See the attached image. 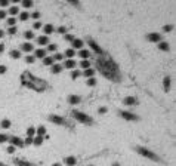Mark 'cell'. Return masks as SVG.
<instances>
[{"mask_svg": "<svg viewBox=\"0 0 176 166\" xmlns=\"http://www.w3.org/2000/svg\"><path fill=\"white\" fill-rule=\"evenodd\" d=\"M96 65H98L99 71L102 73V76H105L107 79H111V80H116L118 79L117 71H118V67L117 64L114 62L111 58H99L96 61Z\"/></svg>", "mask_w": 176, "mask_h": 166, "instance_id": "obj_1", "label": "cell"}, {"mask_svg": "<svg viewBox=\"0 0 176 166\" xmlns=\"http://www.w3.org/2000/svg\"><path fill=\"white\" fill-rule=\"evenodd\" d=\"M21 82H22L24 86H27V88H31V89L37 91V92H40V91H43V89H46V83L43 82V80H40V79L34 77V76H33L31 73H28V71L22 73V76H21Z\"/></svg>", "mask_w": 176, "mask_h": 166, "instance_id": "obj_2", "label": "cell"}, {"mask_svg": "<svg viewBox=\"0 0 176 166\" xmlns=\"http://www.w3.org/2000/svg\"><path fill=\"white\" fill-rule=\"evenodd\" d=\"M136 151H138L141 156L147 157V159H151V160H154V162H160V157H158L155 153H153L151 150H148V148H144V147H136Z\"/></svg>", "mask_w": 176, "mask_h": 166, "instance_id": "obj_3", "label": "cell"}, {"mask_svg": "<svg viewBox=\"0 0 176 166\" xmlns=\"http://www.w3.org/2000/svg\"><path fill=\"white\" fill-rule=\"evenodd\" d=\"M73 116H74V119H76L77 122H82V123H84V125H92V123H93L92 117H89L87 114H84V113H82V111L74 110V111H73Z\"/></svg>", "mask_w": 176, "mask_h": 166, "instance_id": "obj_4", "label": "cell"}, {"mask_svg": "<svg viewBox=\"0 0 176 166\" xmlns=\"http://www.w3.org/2000/svg\"><path fill=\"white\" fill-rule=\"evenodd\" d=\"M120 116L124 119V120H130V122L138 120V116L133 114V113H129V111H120Z\"/></svg>", "mask_w": 176, "mask_h": 166, "instance_id": "obj_5", "label": "cell"}, {"mask_svg": "<svg viewBox=\"0 0 176 166\" xmlns=\"http://www.w3.org/2000/svg\"><path fill=\"white\" fill-rule=\"evenodd\" d=\"M89 46H90V48H92V49L96 52V54H99V55H102V54H104V52H102V49L98 46V43H96V42H93L92 39H89Z\"/></svg>", "mask_w": 176, "mask_h": 166, "instance_id": "obj_6", "label": "cell"}, {"mask_svg": "<svg viewBox=\"0 0 176 166\" xmlns=\"http://www.w3.org/2000/svg\"><path fill=\"white\" fill-rule=\"evenodd\" d=\"M147 39H148L149 42H158V43H160L161 34H158V33H151V34H148V36H147Z\"/></svg>", "mask_w": 176, "mask_h": 166, "instance_id": "obj_7", "label": "cell"}, {"mask_svg": "<svg viewBox=\"0 0 176 166\" xmlns=\"http://www.w3.org/2000/svg\"><path fill=\"white\" fill-rule=\"evenodd\" d=\"M49 120L52 123H56V125H65V120L59 116H49Z\"/></svg>", "mask_w": 176, "mask_h": 166, "instance_id": "obj_8", "label": "cell"}, {"mask_svg": "<svg viewBox=\"0 0 176 166\" xmlns=\"http://www.w3.org/2000/svg\"><path fill=\"white\" fill-rule=\"evenodd\" d=\"M9 141H11L12 147H13V145H16V147H22V145H24V141H22V139H19L18 136H12Z\"/></svg>", "mask_w": 176, "mask_h": 166, "instance_id": "obj_9", "label": "cell"}, {"mask_svg": "<svg viewBox=\"0 0 176 166\" xmlns=\"http://www.w3.org/2000/svg\"><path fill=\"white\" fill-rule=\"evenodd\" d=\"M68 102L71 104V105H77V104H80V97H77V95H70Z\"/></svg>", "mask_w": 176, "mask_h": 166, "instance_id": "obj_10", "label": "cell"}, {"mask_svg": "<svg viewBox=\"0 0 176 166\" xmlns=\"http://www.w3.org/2000/svg\"><path fill=\"white\" fill-rule=\"evenodd\" d=\"M37 43H39L40 46H45V45H47V43H49V37L47 36H40L37 39Z\"/></svg>", "mask_w": 176, "mask_h": 166, "instance_id": "obj_11", "label": "cell"}, {"mask_svg": "<svg viewBox=\"0 0 176 166\" xmlns=\"http://www.w3.org/2000/svg\"><path fill=\"white\" fill-rule=\"evenodd\" d=\"M78 56L83 58V59H87V58L90 56V52L89 50H84V49H80V50H78Z\"/></svg>", "mask_w": 176, "mask_h": 166, "instance_id": "obj_12", "label": "cell"}, {"mask_svg": "<svg viewBox=\"0 0 176 166\" xmlns=\"http://www.w3.org/2000/svg\"><path fill=\"white\" fill-rule=\"evenodd\" d=\"M34 58H46V50L45 49H37L36 50V55H34Z\"/></svg>", "mask_w": 176, "mask_h": 166, "instance_id": "obj_13", "label": "cell"}, {"mask_svg": "<svg viewBox=\"0 0 176 166\" xmlns=\"http://www.w3.org/2000/svg\"><path fill=\"white\" fill-rule=\"evenodd\" d=\"M73 48H74V49H82V48H83V40H80V39H74V42H73Z\"/></svg>", "mask_w": 176, "mask_h": 166, "instance_id": "obj_14", "label": "cell"}, {"mask_svg": "<svg viewBox=\"0 0 176 166\" xmlns=\"http://www.w3.org/2000/svg\"><path fill=\"white\" fill-rule=\"evenodd\" d=\"M126 104V105H135L136 104V99L133 98V97H127V98H124V101H123Z\"/></svg>", "mask_w": 176, "mask_h": 166, "instance_id": "obj_15", "label": "cell"}, {"mask_svg": "<svg viewBox=\"0 0 176 166\" xmlns=\"http://www.w3.org/2000/svg\"><path fill=\"white\" fill-rule=\"evenodd\" d=\"M65 68H74L76 67V61L74 59H67L65 61V64H64Z\"/></svg>", "mask_w": 176, "mask_h": 166, "instance_id": "obj_16", "label": "cell"}, {"mask_svg": "<svg viewBox=\"0 0 176 166\" xmlns=\"http://www.w3.org/2000/svg\"><path fill=\"white\" fill-rule=\"evenodd\" d=\"M76 162H77V160H76V157H73V156H68L67 159H65V163H67L68 166H74V165H76Z\"/></svg>", "mask_w": 176, "mask_h": 166, "instance_id": "obj_17", "label": "cell"}, {"mask_svg": "<svg viewBox=\"0 0 176 166\" xmlns=\"http://www.w3.org/2000/svg\"><path fill=\"white\" fill-rule=\"evenodd\" d=\"M21 50H24V52H31V50H33V45H31V43H24V45L21 46Z\"/></svg>", "mask_w": 176, "mask_h": 166, "instance_id": "obj_18", "label": "cell"}, {"mask_svg": "<svg viewBox=\"0 0 176 166\" xmlns=\"http://www.w3.org/2000/svg\"><path fill=\"white\" fill-rule=\"evenodd\" d=\"M170 82H172V80H170V77H169V76L164 77L163 85H164V89H166V91H169V89H170Z\"/></svg>", "mask_w": 176, "mask_h": 166, "instance_id": "obj_19", "label": "cell"}, {"mask_svg": "<svg viewBox=\"0 0 176 166\" xmlns=\"http://www.w3.org/2000/svg\"><path fill=\"white\" fill-rule=\"evenodd\" d=\"M43 30H45V34H52V33H53V31H55V28H53V25H50V24H47V25H45V28H43Z\"/></svg>", "mask_w": 176, "mask_h": 166, "instance_id": "obj_20", "label": "cell"}, {"mask_svg": "<svg viewBox=\"0 0 176 166\" xmlns=\"http://www.w3.org/2000/svg\"><path fill=\"white\" fill-rule=\"evenodd\" d=\"M158 49L160 50H169V43L167 42H160L158 43Z\"/></svg>", "mask_w": 176, "mask_h": 166, "instance_id": "obj_21", "label": "cell"}, {"mask_svg": "<svg viewBox=\"0 0 176 166\" xmlns=\"http://www.w3.org/2000/svg\"><path fill=\"white\" fill-rule=\"evenodd\" d=\"M11 58H13V59H18V58H21V50H11Z\"/></svg>", "mask_w": 176, "mask_h": 166, "instance_id": "obj_22", "label": "cell"}, {"mask_svg": "<svg viewBox=\"0 0 176 166\" xmlns=\"http://www.w3.org/2000/svg\"><path fill=\"white\" fill-rule=\"evenodd\" d=\"M43 64H45V65H53V58H52V56L43 58Z\"/></svg>", "mask_w": 176, "mask_h": 166, "instance_id": "obj_23", "label": "cell"}, {"mask_svg": "<svg viewBox=\"0 0 176 166\" xmlns=\"http://www.w3.org/2000/svg\"><path fill=\"white\" fill-rule=\"evenodd\" d=\"M11 125H12V123H11V120H9V119L2 120V128H3V129H9V128H11Z\"/></svg>", "mask_w": 176, "mask_h": 166, "instance_id": "obj_24", "label": "cell"}, {"mask_svg": "<svg viewBox=\"0 0 176 166\" xmlns=\"http://www.w3.org/2000/svg\"><path fill=\"white\" fill-rule=\"evenodd\" d=\"M15 163L18 165V166H34V165H31V163H28V162H25V160H19V159H16V160H15Z\"/></svg>", "mask_w": 176, "mask_h": 166, "instance_id": "obj_25", "label": "cell"}, {"mask_svg": "<svg viewBox=\"0 0 176 166\" xmlns=\"http://www.w3.org/2000/svg\"><path fill=\"white\" fill-rule=\"evenodd\" d=\"M50 71L53 73V74H58V73L62 71V67H61V65H52V70H50Z\"/></svg>", "mask_w": 176, "mask_h": 166, "instance_id": "obj_26", "label": "cell"}, {"mask_svg": "<svg viewBox=\"0 0 176 166\" xmlns=\"http://www.w3.org/2000/svg\"><path fill=\"white\" fill-rule=\"evenodd\" d=\"M93 74H95V70H92V67L87 68V70H84V76H86V77L90 79V77H93Z\"/></svg>", "mask_w": 176, "mask_h": 166, "instance_id": "obj_27", "label": "cell"}, {"mask_svg": "<svg viewBox=\"0 0 176 166\" xmlns=\"http://www.w3.org/2000/svg\"><path fill=\"white\" fill-rule=\"evenodd\" d=\"M43 142V136H36V138H33V144L34 145H41Z\"/></svg>", "mask_w": 176, "mask_h": 166, "instance_id": "obj_28", "label": "cell"}, {"mask_svg": "<svg viewBox=\"0 0 176 166\" xmlns=\"http://www.w3.org/2000/svg\"><path fill=\"white\" fill-rule=\"evenodd\" d=\"M80 67H82V68H84V70H87V68H90V62H89L87 59H83L82 62H80Z\"/></svg>", "mask_w": 176, "mask_h": 166, "instance_id": "obj_29", "label": "cell"}, {"mask_svg": "<svg viewBox=\"0 0 176 166\" xmlns=\"http://www.w3.org/2000/svg\"><path fill=\"white\" fill-rule=\"evenodd\" d=\"M36 132L39 134V136H43V135L46 134V128H45V126H40V128L36 129Z\"/></svg>", "mask_w": 176, "mask_h": 166, "instance_id": "obj_30", "label": "cell"}, {"mask_svg": "<svg viewBox=\"0 0 176 166\" xmlns=\"http://www.w3.org/2000/svg\"><path fill=\"white\" fill-rule=\"evenodd\" d=\"M74 54H76L74 49H67V50H65V56H68V59H71V58L74 56Z\"/></svg>", "mask_w": 176, "mask_h": 166, "instance_id": "obj_31", "label": "cell"}, {"mask_svg": "<svg viewBox=\"0 0 176 166\" xmlns=\"http://www.w3.org/2000/svg\"><path fill=\"white\" fill-rule=\"evenodd\" d=\"M34 134H36V129H34V128H28V129H27V135H28V138H33Z\"/></svg>", "mask_w": 176, "mask_h": 166, "instance_id": "obj_32", "label": "cell"}, {"mask_svg": "<svg viewBox=\"0 0 176 166\" xmlns=\"http://www.w3.org/2000/svg\"><path fill=\"white\" fill-rule=\"evenodd\" d=\"M28 16H30V15H28L27 12H21V13H19V19H21V21H27Z\"/></svg>", "mask_w": 176, "mask_h": 166, "instance_id": "obj_33", "label": "cell"}, {"mask_svg": "<svg viewBox=\"0 0 176 166\" xmlns=\"http://www.w3.org/2000/svg\"><path fill=\"white\" fill-rule=\"evenodd\" d=\"M34 61H36V58H34V56H31V55L25 56V62H27V64H33Z\"/></svg>", "mask_w": 176, "mask_h": 166, "instance_id": "obj_34", "label": "cell"}, {"mask_svg": "<svg viewBox=\"0 0 176 166\" xmlns=\"http://www.w3.org/2000/svg\"><path fill=\"white\" fill-rule=\"evenodd\" d=\"M87 86H95L96 85V79H93V77H90V79H87Z\"/></svg>", "mask_w": 176, "mask_h": 166, "instance_id": "obj_35", "label": "cell"}, {"mask_svg": "<svg viewBox=\"0 0 176 166\" xmlns=\"http://www.w3.org/2000/svg\"><path fill=\"white\" fill-rule=\"evenodd\" d=\"M15 24H16L15 18H9V19H7V27H15Z\"/></svg>", "mask_w": 176, "mask_h": 166, "instance_id": "obj_36", "label": "cell"}, {"mask_svg": "<svg viewBox=\"0 0 176 166\" xmlns=\"http://www.w3.org/2000/svg\"><path fill=\"white\" fill-rule=\"evenodd\" d=\"M18 12H19V9H18V7H15V6H12L11 9H9V13H11V15H16Z\"/></svg>", "mask_w": 176, "mask_h": 166, "instance_id": "obj_37", "label": "cell"}, {"mask_svg": "<svg viewBox=\"0 0 176 166\" xmlns=\"http://www.w3.org/2000/svg\"><path fill=\"white\" fill-rule=\"evenodd\" d=\"M21 5L24 7H31L33 6V2H28V0H24V2H21Z\"/></svg>", "mask_w": 176, "mask_h": 166, "instance_id": "obj_38", "label": "cell"}, {"mask_svg": "<svg viewBox=\"0 0 176 166\" xmlns=\"http://www.w3.org/2000/svg\"><path fill=\"white\" fill-rule=\"evenodd\" d=\"M52 58H53V62H55V61H61V59H64V55H62V54H56L55 56H52Z\"/></svg>", "mask_w": 176, "mask_h": 166, "instance_id": "obj_39", "label": "cell"}, {"mask_svg": "<svg viewBox=\"0 0 176 166\" xmlns=\"http://www.w3.org/2000/svg\"><path fill=\"white\" fill-rule=\"evenodd\" d=\"M6 141H9V138H7V135H3V134H0V144H2V142H6Z\"/></svg>", "mask_w": 176, "mask_h": 166, "instance_id": "obj_40", "label": "cell"}, {"mask_svg": "<svg viewBox=\"0 0 176 166\" xmlns=\"http://www.w3.org/2000/svg\"><path fill=\"white\" fill-rule=\"evenodd\" d=\"M80 74H82V73L78 71V70H74V71L71 73V77H73V79H77V77H80Z\"/></svg>", "mask_w": 176, "mask_h": 166, "instance_id": "obj_41", "label": "cell"}, {"mask_svg": "<svg viewBox=\"0 0 176 166\" xmlns=\"http://www.w3.org/2000/svg\"><path fill=\"white\" fill-rule=\"evenodd\" d=\"M173 30V25H164L163 27V31H166V33H170Z\"/></svg>", "mask_w": 176, "mask_h": 166, "instance_id": "obj_42", "label": "cell"}, {"mask_svg": "<svg viewBox=\"0 0 176 166\" xmlns=\"http://www.w3.org/2000/svg\"><path fill=\"white\" fill-rule=\"evenodd\" d=\"M34 37V34H33V31H25V39H28V40H31Z\"/></svg>", "mask_w": 176, "mask_h": 166, "instance_id": "obj_43", "label": "cell"}, {"mask_svg": "<svg viewBox=\"0 0 176 166\" xmlns=\"http://www.w3.org/2000/svg\"><path fill=\"white\" fill-rule=\"evenodd\" d=\"M65 40L67 42H74V36L73 34H65Z\"/></svg>", "mask_w": 176, "mask_h": 166, "instance_id": "obj_44", "label": "cell"}, {"mask_svg": "<svg viewBox=\"0 0 176 166\" xmlns=\"http://www.w3.org/2000/svg\"><path fill=\"white\" fill-rule=\"evenodd\" d=\"M58 33H61V34H67V28H65V27H59V28H58Z\"/></svg>", "mask_w": 176, "mask_h": 166, "instance_id": "obj_45", "label": "cell"}, {"mask_svg": "<svg viewBox=\"0 0 176 166\" xmlns=\"http://www.w3.org/2000/svg\"><path fill=\"white\" fill-rule=\"evenodd\" d=\"M39 16H40L39 12H33V13H31V18H34V19H39Z\"/></svg>", "mask_w": 176, "mask_h": 166, "instance_id": "obj_46", "label": "cell"}, {"mask_svg": "<svg viewBox=\"0 0 176 166\" xmlns=\"http://www.w3.org/2000/svg\"><path fill=\"white\" fill-rule=\"evenodd\" d=\"M7 33H9V34H15V33H16V28H15V27H9Z\"/></svg>", "mask_w": 176, "mask_h": 166, "instance_id": "obj_47", "label": "cell"}, {"mask_svg": "<svg viewBox=\"0 0 176 166\" xmlns=\"http://www.w3.org/2000/svg\"><path fill=\"white\" fill-rule=\"evenodd\" d=\"M9 5V0H0V6H7Z\"/></svg>", "mask_w": 176, "mask_h": 166, "instance_id": "obj_48", "label": "cell"}, {"mask_svg": "<svg viewBox=\"0 0 176 166\" xmlns=\"http://www.w3.org/2000/svg\"><path fill=\"white\" fill-rule=\"evenodd\" d=\"M56 48H58V46H56V45H53V43H52V45H49V48H47V49L53 52V50H56Z\"/></svg>", "mask_w": 176, "mask_h": 166, "instance_id": "obj_49", "label": "cell"}, {"mask_svg": "<svg viewBox=\"0 0 176 166\" xmlns=\"http://www.w3.org/2000/svg\"><path fill=\"white\" fill-rule=\"evenodd\" d=\"M98 113H99V114H105V113H107V108H105V107H101V108L98 110Z\"/></svg>", "mask_w": 176, "mask_h": 166, "instance_id": "obj_50", "label": "cell"}, {"mask_svg": "<svg viewBox=\"0 0 176 166\" xmlns=\"http://www.w3.org/2000/svg\"><path fill=\"white\" fill-rule=\"evenodd\" d=\"M6 70H7V68H6L5 65H0V74H5V73H6Z\"/></svg>", "mask_w": 176, "mask_h": 166, "instance_id": "obj_51", "label": "cell"}, {"mask_svg": "<svg viewBox=\"0 0 176 166\" xmlns=\"http://www.w3.org/2000/svg\"><path fill=\"white\" fill-rule=\"evenodd\" d=\"M6 18V12L5 11H0V19H5Z\"/></svg>", "mask_w": 176, "mask_h": 166, "instance_id": "obj_52", "label": "cell"}, {"mask_svg": "<svg viewBox=\"0 0 176 166\" xmlns=\"http://www.w3.org/2000/svg\"><path fill=\"white\" fill-rule=\"evenodd\" d=\"M34 28H36V30L41 28V22H34Z\"/></svg>", "mask_w": 176, "mask_h": 166, "instance_id": "obj_53", "label": "cell"}, {"mask_svg": "<svg viewBox=\"0 0 176 166\" xmlns=\"http://www.w3.org/2000/svg\"><path fill=\"white\" fill-rule=\"evenodd\" d=\"M13 151H15V147H12V145L7 147V153H13Z\"/></svg>", "mask_w": 176, "mask_h": 166, "instance_id": "obj_54", "label": "cell"}, {"mask_svg": "<svg viewBox=\"0 0 176 166\" xmlns=\"http://www.w3.org/2000/svg\"><path fill=\"white\" fill-rule=\"evenodd\" d=\"M24 144H33V138H27L25 139V142Z\"/></svg>", "mask_w": 176, "mask_h": 166, "instance_id": "obj_55", "label": "cell"}, {"mask_svg": "<svg viewBox=\"0 0 176 166\" xmlns=\"http://www.w3.org/2000/svg\"><path fill=\"white\" fill-rule=\"evenodd\" d=\"M5 50V45H2V43H0V52H3Z\"/></svg>", "mask_w": 176, "mask_h": 166, "instance_id": "obj_56", "label": "cell"}, {"mask_svg": "<svg viewBox=\"0 0 176 166\" xmlns=\"http://www.w3.org/2000/svg\"><path fill=\"white\" fill-rule=\"evenodd\" d=\"M52 166H61V163H53Z\"/></svg>", "mask_w": 176, "mask_h": 166, "instance_id": "obj_57", "label": "cell"}, {"mask_svg": "<svg viewBox=\"0 0 176 166\" xmlns=\"http://www.w3.org/2000/svg\"><path fill=\"white\" fill-rule=\"evenodd\" d=\"M0 37H3V31L2 30H0Z\"/></svg>", "mask_w": 176, "mask_h": 166, "instance_id": "obj_58", "label": "cell"}, {"mask_svg": "<svg viewBox=\"0 0 176 166\" xmlns=\"http://www.w3.org/2000/svg\"><path fill=\"white\" fill-rule=\"evenodd\" d=\"M112 166H120V165H118V163H114V165H112Z\"/></svg>", "mask_w": 176, "mask_h": 166, "instance_id": "obj_59", "label": "cell"}, {"mask_svg": "<svg viewBox=\"0 0 176 166\" xmlns=\"http://www.w3.org/2000/svg\"><path fill=\"white\" fill-rule=\"evenodd\" d=\"M90 166H92V165H90Z\"/></svg>", "mask_w": 176, "mask_h": 166, "instance_id": "obj_60", "label": "cell"}]
</instances>
